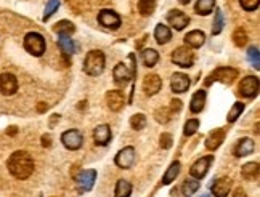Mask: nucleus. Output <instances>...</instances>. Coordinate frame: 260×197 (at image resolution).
<instances>
[{"instance_id":"obj_14","label":"nucleus","mask_w":260,"mask_h":197,"mask_svg":"<svg viewBox=\"0 0 260 197\" xmlns=\"http://www.w3.org/2000/svg\"><path fill=\"white\" fill-rule=\"evenodd\" d=\"M167 21H169V24L174 27L175 31H183L185 27L188 26L190 18L180 10H170L169 13H167Z\"/></svg>"},{"instance_id":"obj_30","label":"nucleus","mask_w":260,"mask_h":197,"mask_svg":"<svg viewBox=\"0 0 260 197\" xmlns=\"http://www.w3.org/2000/svg\"><path fill=\"white\" fill-rule=\"evenodd\" d=\"M130 194H132V184L127 180H119L116 184L114 197H130Z\"/></svg>"},{"instance_id":"obj_51","label":"nucleus","mask_w":260,"mask_h":197,"mask_svg":"<svg viewBox=\"0 0 260 197\" xmlns=\"http://www.w3.org/2000/svg\"><path fill=\"white\" fill-rule=\"evenodd\" d=\"M202 197H210V195H207V194H206V195H202Z\"/></svg>"},{"instance_id":"obj_44","label":"nucleus","mask_w":260,"mask_h":197,"mask_svg":"<svg viewBox=\"0 0 260 197\" xmlns=\"http://www.w3.org/2000/svg\"><path fill=\"white\" fill-rule=\"evenodd\" d=\"M180 109H182V101H180V100H172V101H170V108H169L170 114H172V116H174V114H177V112H180Z\"/></svg>"},{"instance_id":"obj_39","label":"nucleus","mask_w":260,"mask_h":197,"mask_svg":"<svg viewBox=\"0 0 260 197\" xmlns=\"http://www.w3.org/2000/svg\"><path fill=\"white\" fill-rule=\"evenodd\" d=\"M247 58H249L250 63H252L254 68L258 71V69H260V53H258V48H257V46H250L249 52H247Z\"/></svg>"},{"instance_id":"obj_15","label":"nucleus","mask_w":260,"mask_h":197,"mask_svg":"<svg viewBox=\"0 0 260 197\" xmlns=\"http://www.w3.org/2000/svg\"><path fill=\"white\" fill-rule=\"evenodd\" d=\"M225 135H227V128L212 130L206 138V147L209 149V151H215V149L224 143Z\"/></svg>"},{"instance_id":"obj_33","label":"nucleus","mask_w":260,"mask_h":197,"mask_svg":"<svg viewBox=\"0 0 260 197\" xmlns=\"http://www.w3.org/2000/svg\"><path fill=\"white\" fill-rule=\"evenodd\" d=\"M198 189H199V181L198 180H187L182 184V192H183L185 197H191Z\"/></svg>"},{"instance_id":"obj_37","label":"nucleus","mask_w":260,"mask_h":197,"mask_svg":"<svg viewBox=\"0 0 260 197\" xmlns=\"http://www.w3.org/2000/svg\"><path fill=\"white\" fill-rule=\"evenodd\" d=\"M60 8V0H47V7H45V12H44V21H47L49 18L57 12Z\"/></svg>"},{"instance_id":"obj_32","label":"nucleus","mask_w":260,"mask_h":197,"mask_svg":"<svg viewBox=\"0 0 260 197\" xmlns=\"http://www.w3.org/2000/svg\"><path fill=\"white\" fill-rule=\"evenodd\" d=\"M156 8V0H140L138 2V12L143 16H151Z\"/></svg>"},{"instance_id":"obj_13","label":"nucleus","mask_w":260,"mask_h":197,"mask_svg":"<svg viewBox=\"0 0 260 197\" xmlns=\"http://www.w3.org/2000/svg\"><path fill=\"white\" fill-rule=\"evenodd\" d=\"M135 157H137L135 149L132 146H127V147L120 149V151L117 153L114 162L120 168H130V167L134 165V162H135Z\"/></svg>"},{"instance_id":"obj_28","label":"nucleus","mask_w":260,"mask_h":197,"mask_svg":"<svg viewBox=\"0 0 260 197\" xmlns=\"http://www.w3.org/2000/svg\"><path fill=\"white\" fill-rule=\"evenodd\" d=\"M213 8H215V0H198L194 10H196L198 15L206 16L213 12Z\"/></svg>"},{"instance_id":"obj_25","label":"nucleus","mask_w":260,"mask_h":197,"mask_svg":"<svg viewBox=\"0 0 260 197\" xmlns=\"http://www.w3.org/2000/svg\"><path fill=\"white\" fill-rule=\"evenodd\" d=\"M241 175H243L244 180L247 181H254L258 178V164L257 162H249L243 168H241Z\"/></svg>"},{"instance_id":"obj_18","label":"nucleus","mask_w":260,"mask_h":197,"mask_svg":"<svg viewBox=\"0 0 260 197\" xmlns=\"http://www.w3.org/2000/svg\"><path fill=\"white\" fill-rule=\"evenodd\" d=\"M124 103H125V100H124V95L120 91L111 90L106 93V105L111 111H114V112L120 111L124 108Z\"/></svg>"},{"instance_id":"obj_31","label":"nucleus","mask_w":260,"mask_h":197,"mask_svg":"<svg viewBox=\"0 0 260 197\" xmlns=\"http://www.w3.org/2000/svg\"><path fill=\"white\" fill-rule=\"evenodd\" d=\"M53 31L57 32V34H64V35H71L74 31H76V26H74L71 21H66V20H63L60 23H57L53 26Z\"/></svg>"},{"instance_id":"obj_22","label":"nucleus","mask_w":260,"mask_h":197,"mask_svg":"<svg viewBox=\"0 0 260 197\" xmlns=\"http://www.w3.org/2000/svg\"><path fill=\"white\" fill-rule=\"evenodd\" d=\"M254 141L250 138H241L238 144L235 146V156L236 157H244V156H249V154H252L254 153Z\"/></svg>"},{"instance_id":"obj_41","label":"nucleus","mask_w":260,"mask_h":197,"mask_svg":"<svg viewBox=\"0 0 260 197\" xmlns=\"http://www.w3.org/2000/svg\"><path fill=\"white\" fill-rule=\"evenodd\" d=\"M233 42L236 46H244L247 43V34L244 29H236L233 32Z\"/></svg>"},{"instance_id":"obj_19","label":"nucleus","mask_w":260,"mask_h":197,"mask_svg":"<svg viewBox=\"0 0 260 197\" xmlns=\"http://www.w3.org/2000/svg\"><path fill=\"white\" fill-rule=\"evenodd\" d=\"M231 189V180L228 176H222L212 184V192L215 197H228Z\"/></svg>"},{"instance_id":"obj_48","label":"nucleus","mask_w":260,"mask_h":197,"mask_svg":"<svg viewBox=\"0 0 260 197\" xmlns=\"http://www.w3.org/2000/svg\"><path fill=\"white\" fill-rule=\"evenodd\" d=\"M57 120H60V116H58V114H53V117H52V120H50V125L53 127L55 124H57Z\"/></svg>"},{"instance_id":"obj_42","label":"nucleus","mask_w":260,"mask_h":197,"mask_svg":"<svg viewBox=\"0 0 260 197\" xmlns=\"http://www.w3.org/2000/svg\"><path fill=\"white\" fill-rule=\"evenodd\" d=\"M258 2L260 0H239L241 7H243L246 12H255L258 8Z\"/></svg>"},{"instance_id":"obj_1","label":"nucleus","mask_w":260,"mask_h":197,"mask_svg":"<svg viewBox=\"0 0 260 197\" xmlns=\"http://www.w3.org/2000/svg\"><path fill=\"white\" fill-rule=\"evenodd\" d=\"M8 172H10L16 180H27L34 173V161L29 153L16 151L10 156L7 162Z\"/></svg>"},{"instance_id":"obj_5","label":"nucleus","mask_w":260,"mask_h":197,"mask_svg":"<svg viewBox=\"0 0 260 197\" xmlns=\"http://www.w3.org/2000/svg\"><path fill=\"white\" fill-rule=\"evenodd\" d=\"M238 76H239V72L235 68H217L206 79V82H204V83H206V87H209L212 82L217 80V82L225 83V85H231V83L238 79Z\"/></svg>"},{"instance_id":"obj_23","label":"nucleus","mask_w":260,"mask_h":197,"mask_svg":"<svg viewBox=\"0 0 260 197\" xmlns=\"http://www.w3.org/2000/svg\"><path fill=\"white\" fill-rule=\"evenodd\" d=\"M204 105H206V90H198L191 98L190 109L193 114H198V112L204 109Z\"/></svg>"},{"instance_id":"obj_9","label":"nucleus","mask_w":260,"mask_h":197,"mask_svg":"<svg viewBox=\"0 0 260 197\" xmlns=\"http://www.w3.org/2000/svg\"><path fill=\"white\" fill-rule=\"evenodd\" d=\"M18 90V80L13 74L4 72L0 74V95L4 96H12Z\"/></svg>"},{"instance_id":"obj_26","label":"nucleus","mask_w":260,"mask_h":197,"mask_svg":"<svg viewBox=\"0 0 260 197\" xmlns=\"http://www.w3.org/2000/svg\"><path fill=\"white\" fill-rule=\"evenodd\" d=\"M58 45H60V48L64 55H72V53H76V45H74V40L71 39L69 35H64L61 34L58 37Z\"/></svg>"},{"instance_id":"obj_50","label":"nucleus","mask_w":260,"mask_h":197,"mask_svg":"<svg viewBox=\"0 0 260 197\" xmlns=\"http://www.w3.org/2000/svg\"><path fill=\"white\" fill-rule=\"evenodd\" d=\"M179 2H180V4H188L190 0H179Z\"/></svg>"},{"instance_id":"obj_45","label":"nucleus","mask_w":260,"mask_h":197,"mask_svg":"<svg viewBox=\"0 0 260 197\" xmlns=\"http://www.w3.org/2000/svg\"><path fill=\"white\" fill-rule=\"evenodd\" d=\"M42 146L44 147H50L52 146V136L50 135H44L42 136Z\"/></svg>"},{"instance_id":"obj_43","label":"nucleus","mask_w":260,"mask_h":197,"mask_svg":"<svg viewBox=\"0 0 260 197\" xmlns=\"http://www.w3.org/2000/svg\"><path fill=\"white\" fill-rule=\"evenodd\" d=\"M172 146V135L170 133H162L161 135V147L169 149Z\"/></svg>"},{"instance_id":"obj_6","label":"nucleus","mask_w":260,"mask_h":197,"mask_svg":"<svg viewBox=\"0 0 260 197\" xmlns=\"http://www.w3.org/2000/svg\"><path fill=\"white\" fill-rule=\"evenodd\" d=\"M172 61L177 66H180V68H191L194 63V53L188 46H179L172 53Z\"/></svg>"},{"instance_id":"obj_10","label":"nucleus","mask_w":260,"mask_h":197,"mask_svg":"<svg viewBox=\"0 0 260 197\" xmlns=\"http://www.w3.org/2000/svg\"><path fill=\"white\" fill-rule=\"evenodd\" d=\"M98 23L106 27V29H119V26H120V16L113 12V10H101L98 13Z\"/></svg>"},{"instance_id":"obj_8","label":"nucleus","mask_w":260,"mask_h":197,"mask_svg":"<svg viewBox=\"0 0 260 197\" xmlns=\"http://www.w3.org/2000/svg\"><path fill=\"white\" fill-rule=\"evenodd\" d=\"M258 93V79L255 76L244 77L239 83V95L243 98H255Z\"/></svg>"},{"instance_id":"obj_3","label":"nucleus","mask_w":260,"mask_h":197,"mask_svg":"<svg viewBox=\"0 0 260 197\" xmlns=\"http://www.w3.org/2000/svg\"><path fill=\"white\" fill-rule=\"evenodd\" d=\"M128 61H130V68L127 64L124 63H119L114 71H113V76H114V80L117 83H122V85H125V83H128L130 80H132L135 77L137 74V61H135V55H128Z\"/></svg>"},{"instance_id":"obj_4","label":"nucleus","mask_w":260,"mask_h":197,"mask_svg":"<svg viewBox=\"0 0 260 197\" xmlns=\"http://www.w3.org/2000/svg\"><path fill=\"white\" fill-rule=\"evenodd\" d=\"M24 48L27 53H31L32 56H42L47 48L44 35L39 32H29L24 37Z\"/></svg>"},{"instance_id":"obj_46","label":"nucleus","mask_w":260,"mask_h":197,"mask_svg":"<svg viewBox=\"0 0 260 197\" xmlns=\"http://www.w3.org/2000/svg\"><path fill=\"white\" fill-rule=\"evenodd\" d=\"M233 197H246V192L243 187H236L235 192H233Z\"/></svg>"},{"instance_id":"obj_34","label":"nucleus","mask_w":260,"mask_h":197,"mask_svg":"<svg viewBox=\"0 0 260 197\" xmlns=\"http://www.w3.org/2000/svg\"><path fill=\"white\" fill-rule=\"evenodd\" d=\"M224 31V13L220 8L215 10V18H213V26H212V35H219Z\"/></svg>"},{"instance_id":"obj_27","label":"nucleus","mask_w":260,"mask_h":197,"mask_svg":"<svg viewBox=\"0 0 260 197\" xmlns=\"http://www.w3.org/2000/svg\"><path fill=\"white\" fill-rule=\"evenodd\" d=\"M180 167H182L180 162H177V161L172 162L170 167L167 168V172H165L164 176H162V184H170V183L175 180V178L179 176V173H180Z\"/></svg>"},{"instance_id":"obj_7","label":"nucleus","mask_w":260,"mask_h":197,"mask_svg":"<svg viewBox=\"0 0 260 197\" xmlns=\"http://www.w3.org/2000/svg\"><path fill=\"white\" fill-rule=\"evenodd\" d=\"M97 180V172L95 170H82L79 175H76V183H77V191L79 192H89L95 184Z\"/></svg>"},{"instance_id":"obj_2","label":"nucleus","mask_w":260,"mask_h":197,"mask_svg":"<svg viewBox=\"0 0 260 197\" xmlns=\"http://www.w3.org/2000/svg\"><path fill=\"white\" fill-rule=\"evenodd\" d=\"M83 71H85L92 77H98L100 74L105 71V55H103V52H100V50L89 52L85 56V61H83Z\"/></svg>"},{"instance_id":"obj_35","label":"nucleus","mask_w":260,"mask_h":197,"mask_svg":"<svg viewBox=\"0 0 260 197\" xmlns=\"http://www.w3.org/2000/svg\"><path fill=\"white\" fill-rule=\"evenodd\" d=\"M243 111H244V103H235L233 108H231L230 112H228L227 120L230 122V124H233V122H236L238 117L243 114Z\"/></svg>"},{"instance_id":"obj_40","label":"nucleus","mask_w":260,"mask_h":197,"mask_svg":"<svg viewBox=\"0 0 260 197\" xmlns=\"http://www.w3.org/2000/svg\"><path fill=\"white\" fill-rule=\"evenodd\" d=\"M130 125H132L134 130H142L146 127V117L143 114H135L130 119Z\"/></svg>"},{"instance_id":"obj_21","label":"nucleus","mask_w":260,"mask_h":197,"mask_svg":"<svg viewBox=\"0 0 260 197\" xmlns=\"http://www.w3.org/2000/svg\"><path fill=\"white\" fill-rule=\"evenodd\" d=\"M206 42V34L202 31H191L185 35V43L188 48H199Z\"/></svg>"},{"instance_id":"obj_20","label":"nucleus","mask_w":260,"mask_h":197,"mask_svg":"<svg viewBox=\"0 0 260 197\" xmlns=\"http://www.w3.org/2000/svg\"><path fill=\"white\" fill-rule=\"evenodd\" d=\"M94 139H95L97 146H106L111 141V128H109V125H106V124L98 125L94 130Z\"/></svg>"},{"instance_id":"obj_47","label":"nucleus","mask_w":260,"mask_h":197,"mask_svg":"<svg viewBox=\"0 0 260 197\" xmlns=\"http://www.w3.org/2000/svg\"><path fill=\"white\" fill-rule=\"evenodd\" d=\"M47 109H49V106L45 105V103H39V106H37V111H39V112H45Z\"/></svg>"},{"instance_id":"obj_24","label":"nucleus","mask_w":260,"mask_h":197,"mask_svg":"<svg viewBox=\"0 0 260 197\" xmlns=\"http://www.w3.org/2000/svg\"><path fill=\"white\" fill-rule=\"evenodd\" d=\"M154 39H156V42L159 43V45H164V43H167V42H170V39H172V32H170V29L167 26H164V24H157L156 26V29H154Z\"/></svg>"},{"instance_id":"obj_29","label":"nucleus","mask_w":260,"mask_h":197,"mask_svg":"<svg viewBox=\"0 0 260 197\" xmlns=\"http://www.w3.org/2000/svg\"><path fill=\"white\" fill-rule=\"evenodd\" d=\"M142 60L145 63V66H148V68H153V66L159 61V53H157L156 50L153 48H146L142 52Z\"/></svg>"},{"instance_id":"obj_49","label":"nucleus","mask_w":260,"mask_h":197,"mask_svg":"<svg viewBox=\"0 0 260 197\" xmlns=\"http://www.w3.org/2000/svg\"><path fill=\"white\" fill-rule=\"evenodd\" d=\"M16 131H18V130H16V127H10V130H8V135H15Z\"/></svg>"},{"instance_id":"obj_11","label":"nucleus","mask_w":260,"mask_h":197,"mask_svg":"<svg viewBox=\"0 0 260 197\" xmlns=\"http://www.w3.org/2000/svg\"><path fill=\"white\" fill-rule=\"evenodd\" d=\"M61 141H63L64 147L71 149V151H77L83 143V138L79 130H68L61 135Z\"/></svg>"},{"instance_id":"obj_38","label":"nucleus","mask_w":260,"mask_h":197,"mask_svg":"<svg viewBox=\"0 0 260 197\" xmlns=\"http://www.w3.org/2000/svg\"><path fill=\"white\" fill-rule=\"evenodd\" d=\"M198 128H199V120L198 119H190L187 124H185L183 133H185V136H191V135L196 133Z\"/></svg>"},{"instance_id":"obj_12","label":"nucleus","mask_w":260,"mask_h":197,"mask_svg":"<svg viewBox=\"0 0 260 197\" xmlns=\"http://www.w3.org/2000/svg\"><path fill=\"white\" fill-rule=\"evenodd\" d=\"M213 162V156H206V157H201L199 161H196L193 164V167L190 168V173L193 178L196 180H202L206 173L209 172V167Z\"/></svg>"},{"instance_id":"obj_16","label":"nucleus","mask_w":260,"mask_h":197,"mask_svg":"<svg viewBox=\"0 0 260 197\" xmlns=\"http://www.w3.org/2000/svg\"><path fill=\"white\" fill-rule=\"evenodd\" d=\"M162 88V80L159 76H156V74H150V76H146L145 80H143V90L146 95H156V93H159V90Z\"/></svg>"},{"instance_id":"obj_36","label":"nucleus","mask_w":260,"mask_h":197,"mask_svg":"<svg viewBox=\"0 0 260 197\" xmlns=\"http://www.w3.org/2000/svg\"><path fill=\"white\" fill-rule=\"evenodd\" d=\"M154 119H156V122H159V124H167V122L172 119L169 108H157L154 111Z\"/></svg>"},{"instance_id":"obj_17","label":"nucleus","mask_w":260,"mask_h":197,"mask_svg":"<svg viewBox=\"0 0 260 197\" xmlns=\"http://www.w3.org/2000/svg\"><path fill=\"white\" fill-rule=\"evenodd\" d=\"M170 87L174 93H185L190 88V79L182 72H175L170 80Z\"/></svg>"}]
</instances>
